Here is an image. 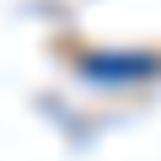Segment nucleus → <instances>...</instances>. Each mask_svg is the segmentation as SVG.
<instances>
[{
	"label": "nucleus",
	"instance_id": "obj_1",
	"mask_svg": "<svg viewBox=\"0 0 161 161\" xmlns=\"http://www.w3.org/2000/svg\"><path fill=\"white\" fill-rule=\"evenodd\" d=\"M156 54H92L86 59V75L92 80H140V75H156Z\"/></svg>",
	"mask_w": 161,
	"mask_h": 161
}]
</instances>
